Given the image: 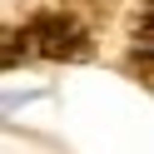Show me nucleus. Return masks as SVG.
Here are the masks:
<instances>
[{
    "instance_id": "f257e3e1",
    "label": "nucleus",
    "mask_w": 154,
    "mask_h": 154,
    "mask_svg": "<svg viewBox=\"0 0 154 154\" xmlns=\"http://www.w3.org/2000/svg\"><path fill=\"white\" fill-rule=\"evenodd\" d=\"M15 40H25V55H40V60H90L94 55L90 30L80 20H70V15H55V10L30 15Z\"/></svg>"
},
{
    "instance_id": "f03ea898",
    "label": "nucleus",
    "mask_w": 154,
    "mask_h": 154,
    "mask_svg": "<svg viewBox=\"0 0 154 154\" xmlns=\"http://www.w3.org/2000/svg\"><path fill=\"white\" fill-rule=\"evenodd\" d=\"M124 30H129V45L139 55H154V0H139L129 10V20H124Z\"/></svg>"
},
{
    "instance_id": "7ed1b4c3",
    "label": "nucleus",
    "mask_w": 154,
    "mask_h": 154,
    "mask_svg": "<svg viewBox=\"0 0 154 154\" xmlns=\"http://www.w3.org/2000/svg\"><path fill=\"white\" fill-rule=\"evenodd\" d=\"M129 70H134V75H139V80H144V85H149V90H154V55H139V50H134V60H129Z\"/></svg>"
}]
</instances>
